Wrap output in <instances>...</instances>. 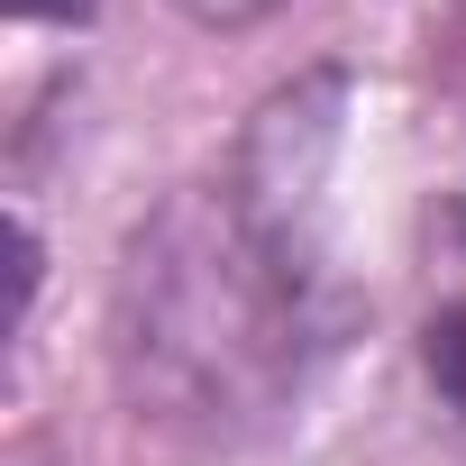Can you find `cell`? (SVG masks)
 <instances>
[{
    "label": "cell",
    "instance_id": "7a4b0ae2",
    "mask_svg": "<svg viewBox=\"0 0 466 466\" xmlns=\"http://www.w3.org/2000/svg\"><path fill=\"white\" fill-rule=\"evenodd\" d=\"M19 19H46V10H83V0H10Z\"/></svg>",
    "mask_w": 466,
    "mask_h": 466
},
{
    "label": "cell",
    "instance_id": "6da1fadb",
    "mask_svg": "<svg viewBox=\"0 0 466 466\" xmlns=\"http://www.w3.org/2000/svg\"><path fill=\"white\" fill-rule=\"evenodd\" d=\"M420 366H430V384L466 411V302H448V311L420 329Z\"/></svg>",
    "mask_w": 466,
    "mask_h": 466
}]
</instances>
